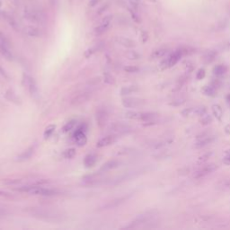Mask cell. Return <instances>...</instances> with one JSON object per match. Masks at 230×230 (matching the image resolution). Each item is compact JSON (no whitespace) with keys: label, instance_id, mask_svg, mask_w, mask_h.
Wrapping results in <instances>:
<instances>
[{"label":"cell","instance_id":"obj_53","mask_svg":"<svg viewBox=\"0 0 230 230\" xmlns=\"http://www.w3.org/2000/svg\"><path fill=\"white\" fill-rule=\"evenodd\" d=\"M20 182V180H17V181H15V182ZM9 183H14V182H10Z\"/></svg>","mask_w":230,"mask_h":230},{"label":"cell","instance_id":"obj_39","mask_svg":"<svg viewBox=\"0 0 230 230\" xmlns=\"http://www.w3.org/2000/svg\"><path fill=\"white\" fill-rule=\"evenodd\" d=\"M215 58H216V53H215L214 51H209V52H208V53L205 55V62H206V63H210L211 61L214 60Z\"/></svg>","mask_w":230,"mask_h":230},{"label":"cell","instance_id":"obj_34","mask_svg":"<svg viewBox=\"0 0 230 230\" xmlns=\"http://www.w3.org/2000/svg\"><path fill=\"white\" fill-rule=\"evenodd\" d=\"M217 188L219 189V190H228V189H230V178L221 181L218 184Z\"/></svg>","mask_w":230,"mask_h":230},{"label":"cell","instance_id":"obj_4","mask_svg":"<svg viewBox=\"0 0 230 230\" xmlns=\"http://www.w3.org/2000/svg\"><path fill=\"white\" fill-rule=\"evenodd\" d=\"M30 194L32 195H40V196H45V197H51V196H55L58 194V192L55 189H49V188H43L39 185L32 187V189L29 192Z\"/></svg>","mask_w":230,"mask_h":230},{"label":"cell","instance_id":"obj_13","mask_svg":"<svg viewBox=\"0 0 230 230\" xmlns=\"http://www.w3.org/2000/svg\"><path fill=\"white\" fill-rule=\"evenodd\" d=\"M129 198V195H126V196H122L120 198H117L115 200H112L111 202H109L108 203H106L105 205H103L102 208V209H110V208H117L119 207L121 204L124 203Z\"/></svg>","mask_w":230,"mask_h":230},{"label":"cell","instance_id":"obj_47","mask_svg":"<svg viewBox=\"0 0 230 230\" xmlns=\"http://www.w3.org/2000/svg\"><path fill=\"white\" fill-rule=\"evenodd\" d=\"M191 113H193V108H188V109H185L182 112V115L184 117L191 115Z\"/></svg>","mask_w":230,"mask_h":230},{"label":"cell","instance_id":"obj_5","mask_svg":"<svg viewBox=\"0 0 230 230\" xmlns=\"http://www.w3.org/2000/svg\"><path fill=\"white\" fill-rule=\"evenodd\" d=\"M25 16L27 20H29L31 22H33V23H43L44 20H45L44 15L41 11L35 10V9L26 11Z\"/></svg>","mask_w":230,"mask_h":230},{"label":"cell","instance_id":"obj_22","mask_svg":"<svg viewBox=\"0 0 230 230\" xmlns=\"http://www.w3.org/2000/svg\"><path fill=\"white\" fill-rule=\"evenodd\" d=\"M157 114L155 112H140V117L139 121H142L144 122H155V119L156 118Z\"/></svg>","mask_w":230,"mask_h":230},{"label":"cell","instance_id":"obj_38","mask_svg":"<svg viewBox=\"0 0 230 230\" xmlns=\"http://www.w3.org/2000/svg\"><path fill=\"white\" fill-rule=\"evenodd\" d=\"M103 81H104V83H106L108 85H114L115 84V78L112 75H110L109 73H105L103 75Z\"/></svg>","mask_w":230,"mask_h":230},{"label":"cell","instance_id":"obj_23","mask_svg":"<svg viewBox=\"0 0 230 230\" xmlns=\"http://www.w3.org/2000/svg\"><path fill=\"white\" fill-rule=\"evenodd\" d=\"M25 32L27 35L31 36V37H41L42 35V31L35 27V26H28L25 29Z\"/></svg>","mask_w":230,"mask_h":230},{"label":"cell","instance_id":"obj_15","mask_svg":"<svg viewBox=\"0 0 230 230\" xmlns=\"http://www.w3.org/2000/svg\"><path fill=\"white\" fill-rule=\"evenodd\" d=\"M216 139V137L215 136H212V135H208L205 138H202L201 139H198L197 142L195 143L194 147L195 148H204L206 146L211 144L212 142H214Z\"/></svg>","mask_w":230,"mask_h":230},{"label":"cell","instance_id":"obj_42","mask_svg":"<svg viewBox=\"0 0 230 230\" xmlns=\"http://www.w3.org/2000/svg\"><path fill=\"white\" fill-rule=\"evenodd\" d=\"M124 71L127 73H137L139 71V68L136 66H126L124 68Z\"/></svg>","mask_w":230,"mask_h":230},{"label":"cell","instance_id":"obj_25","mask_svg":"<svg viewBox=\"0 0 230 230\" xmlns=\"http://www.w3.org/2000/svg\"><path fill=\"white\" fill-rule=\"evenodd\" d=\"M211 111H212V113H213L214 117L218 122H221L222 117H223V111H222L221 106L219 104H213L211 106Z\"/></svg>","mask_w":230,"mask_h":230},{"label":"cell","instance_id":"obj_21","mask_svg":"<svg viewBox=\"0 0 230 230\" xmlns=\"http://www.w3.org/2000/svg\"><path fill=\"white\" fill-rule=\"evenodd\" d=\"M116 42L120 45H122L125 48H129L130 49V48H134L136 46L135 42H133L132 40H130L128 38H125V37H117Z\"/></svg>","mask_w":230,"mask_h":230},{"label":"cell","instance_id":"obj_2","mask_svg":"<svg viewBox=\"0 0 230 230\" xmlns=\"http://www.w3.org/2000/svg\"><path fill=\"white\" fill-rule=\"evenodd\" d=\"M157 214V211L155 210H149V211H146L140 215H138L132 222H130L128 226L124 227V229H131V228H138L140 225L142 224H146L148 222H149Z\"/></svg>","mask_w":230,"mask_h":230},{"label":"cell","instance_id":"obj_20","mask_svg":"<svg viewBox=\"0 0 230 230\" xmlns=\"http://www.w3.org/2000/svg\"><path fill=\"white\" fill-rule=\"evenodd\" d=\"M110 22H111V19L109 18V17H106L103 21H102V23L100 25H98L95 29V33L96 34V35H100V34H102L104 32H106L107 31V29L109 28V26H110Z\"/></svg>","mask_w":230,"mask_h":230},{"label":"cell","instance_id":"obj_28","mask_svg":"<svg viewBox=\"0 0 230 230\" xmlns=\"http://www.w3.org/2000/svg\"><path fill=\"white\" fill-rule=\"evenodd\" d=\"M167 52H168V50L166 48H160V49L154 51L150 58L152 59H157V58H163L164 56H165L167 54Z\"/></svg>","mask_w":230,"mask_h":230},{"label":"cell","instance_id":"obj_7","mask_svg":"<svg viewBox=\"0 0 230 230\" xmlns=\"http://www.w3.org/2000/svg\"><path fill=\"white\" fill-rule=\"evenodd\" d=\"M130 130V126L122 122H114L109 127V131L114 135H121L127 133Z\"/></svg>","mask_w":230,"mask_h":230},{"label":"cell","instance_id":"obj_48","mask_svg":"<svg viewBox=\"0 0 230 230\" xmlns=\"http://www.w3.org/2000/svg\"><path fill=\"white\" fill-rule=\"evenodd\" d=\"M184 99H179V100H175V101H173L172 102H170V105H173V106H180V105H182V104H183L184 103Z\"/></svg>","mask_w":230,"mask_h":230},{"label":"cell","instance_id":"obj_18","mask_svg":"<svg viewBox=\"0 0 230 230\" xmlns=\"http://www.w3.org/2000/svg\"><path fill=\"white\" fill-rule=\"evenodd\" d=\"M183 54H184V52H183L182 50H177V51H175V52H173V53L168 57V58H169V63H170V68L176 65V63L181 59V58L182 57Z\"/></svg>","mask_w":230,"mask_h":230},{"label":"cell","instance_id":"obj_6","mask_svg":"<svg viewBox=\"0 0 230 230\" xmlns=\"http://www.w3.org/2000/svg\"><path fill=\"white\" fill-rule=\"evenodd\" d=\"M82 180L85 184L93 185V184H99L100 182H104L105 178H104V175L102 173H95V174L85 175L82 178Z\"/></svg>","mask_w":230,"mask_h":230},{"label":"cell","instance_id":"obj_9","mask_svg":"<svg viewBox=\"0 0 230 230\" xmlns=\"http://www.w3.org/2000/svg\"><path fill=\"white\" fill-rule=\"evenodd\" d=\"M218 168V165H215V164H208L207 165H205L203 167H202L201 169H199L193 175V177L195 179H201V178H203L206 175L211 174L212 172H214L215 170H217Z\"/></svg>","mask_w":230,"mask_h":230},{"label":"cell","instance_id":"obj_11","mask_svg":"<svg viewBox=\"0 0 230 230\" xmlns=\"http://www.w3.org/2000/svg\"><path fill=\"white\" fill-rule=\"evenodd\" d=\"M95 118H96V122H97V124H98L99 128H104L105 125L107 124L108 119H109L108 112H107L106 110H104V109H99V110L96 112Z\"/></svg>","mask_w":230,"mask_h":230},{"label":"cell","instance_id":"obj_10","mask_svg":"<svg viewBox=\"0 0 230 230\" xmlns=\"http://www.w3.org/2000/svg\"><path fill=\"white\" fill-rule=\"evenodd\" d=\"M122 103L125 108H138L142 106L145 103V101L138 97H124Z\"/></svg>","mask_w":230,"mask_h":230},{"label":"cell","instance_id":"obj_45","mask_svg":"<svg viewBox=\"0 0 230 230\" xmlns=\"http://www.w3.org/2000/svg\"><path fill=\"white\" fill-rule=\"evenodd\" d=\"M0 44H3V45H5L7 47H9V42L8 40L6 39V37L0 32Z\"/></svg>","mask_w":230,"mask_h":230},{"label":"cell","instance_id":"obj_1","mask_svg":"<svg viewBox=\"0 0 230 230\" xmlns=\"http://www.w3.org/2000/svg\"><path fill=\"white\" fill-rule=\"evenodd\" d=\"M32 217H34L38 219L48 221V222H58L62 220V215L56 211L50 209H44L41 208H31L27 210Z\"/></svg>","mask_w":230,"mask_h":230},{"label":"cell","instance_id":"obj_40","mask_svg":"<svg viewBox=\"0 0 230 230\" xmlns=\"http://www.w3.org/2000/svg\"><path fill=\"white\" fill-rule=\"evenodd\" d=\"M211 155H212V152H208V153H206L204 154V155H201V156L198 158L197 163H198V164H203V163H205L206 161H208V160L210 158Z\"/></svg>","mask_w":230,"mask_h":230},{"label":"cell","instance_id":"obj_36","mask_svg":"<svg viewBox=\"0 0 230 230\" xmlns=\"http://www.w3.org/2000/svg\"><path fill=\"white\" fill-rule=\"evenodd\" d=\"M193 113L202 117V116H203L204 114L207 113V109H206L205 106H200V107L194 108L193 109Z\"/></svg>","mask_w":230,"mask_h":230},{"label":"cell","instance_id":"obj_27","mask_svg":"<svg viewBox=\"0 0 230 230\" xmlns=\"http://www.w3.org/2000/svg\"><path fill=\"white\" fill-rule=\"evenodd\" d=\"M33 151H34V148L33 147H30L28 149H26L25 151H24L22 154H20L16 158V160L17 161H25V160H27V159H29L32 155V154H33Z\"/></svg>","mask_w":230,"mask_h":230},{"label":"cell","instance_id":"obj_16","mask_svg":"<svg viewBox=\"0 0 230 230\" xmlns=\"http://www.w3.org/2000/svg\"><path fill=\"white\" fill-rule=\"evenodd\" d=\"M5 98L7 101L14 102L15 104H17V105H20L22 103L21 98L19 96H17L16 94L13 90H11V89H8V90L5 91Z\"/></svg>","mask_w":230,"mask_h":230},{"label":"cell","instance_id":"obj_32","mask_svg":"<svg viewBox=\"0 0 230 230\" xmlns=\"http://www.w3.org/2000/svg\"><path fill=\"white\" fill-rule=\"evenodd\" d=\"M76 124H77V121L76 120H71V121H69V122H68L64 126H63V128H62V131L63 132H68V131H70L71 129H73L74 127L76 126Z\"/></svg>","mask_w":230,"mask_h":230},{"label":"cell","instance_id":"obj_19","mask_svg":"<svg viewBox=\"0 0 230 230\" xmlns=\"http://www.w3.org/2000/svg\"><path fill=\"white\" fill-rule=\"evenodd\" d=\"M75 140H76V143L77 144V146L79 147H83L86 144L87 142V138L85 137V134L83 132V130H80V129H77L75 133Z\"/></svg>","mask_w":230,"mask_h":230},{"label":"cell","instance_id":"obj_37","mask_svg":"<svg viewBox=\"0 0 230 230\" xmlns=\"http://www.w3.org/2000/svg\"><path fill=\"white\" fill-rule=\"evenodd\" d=\"M75 155H76V149L75 148H68V149H67L63 152V156L65 158H68V159L73 158Z\"/></svg>","mask_w":230,"mask_h":230},{"label":"cell","instance_id":"obj_8","mask_svg":"<svg viewBox=\"0 0 230 230\" xmlns=\"http://www.w3.org/2000/svg\"><path fill=\"white\" fill-rule=\"evenodd\" d=\"M23 84L28 87V90L32 96L37 95L38 87H37V84H36L33 77H32L27 74H24L23 75Z\"/></svg>","mask_w":230,"mask_h":230},{"label":"cell","instance_id":"obj_35","mask_svg":"<svg viewBox=\"0 0 230 230\" xmlns=\"http://www.w3.org/2000/svg\"><path fill=\"white\" fill-rule=\"evenodd\" d=\"M200 122H201V124L202 125H208V124H210L211 122H212V117L209 115V114H204L203 116H202V118H201V120H200Z\"/></svg>","mask_w":230,"mask_h":230},{"label":"cell","instance_id":"obj_26","mask_svg":"<svg viewBox=\"0 0 230 230\" xmlns=\"http://www.w3.org/2000/svg\"><path fill=\"white\" fill-rule=\"evenodd\" d=\"M138 87L136 86V85L123 86V87L121 88L120 95H121L122 96H127V95H131L132 93H135V92H138Z\"/></svg>","mask_w":230,"mask_h":230},{"label":"cell","instance_id":"obj_33","mask_svg":"<svg viewBox=\"0 0 230 230\" xmlns=\"http://www.w3.org/2000/svg\"><path fill=\"white\" fill-rule=\"evenodd\" d=\"M125 117L129 119V120H139L140 112H139L129 111V112H127L125 113Z\"/></svg>","mask_w":230,"mask_h":230},{"label":"cell","instance_id":"obj_52","mask_svg":"<svg viewBox=\"0 0 230 230\" xmlns=\"http://www.w3.org/2000/svg\"><path fill=\"white\" fill-rule=\"evenodd\" d=\"M98 2H99V0H90V2H89V5L94 6V5H95Z\"/></svg>","mask_w":230,"mask_h":230},{"label":"cell","instance_id":"obj_29","mask_svg":"<svg viewBox=\"0 0 230 230\" xmlns=\"http://www.w3.org/2000/svg\"><path fill=\"white\" fill-rule=\"evenodd\" d=\"M202 93L206 96L213 97L216 95V89L213 85H205L202 88Z\"/></svg>","mask_w":230,"mask_h":230},{"label":"cell","instance_id":"obj_17","mask_svg":"<svg viewBox=\"0 0 230 230\" xmlns=\"http://www.w3.org/2000/svg\"><path fill=\"white\" fill-rule=\"evenodd\" d=\"M97 162V155L95 154H88L84 158V165L85 168L93 167Z\"/></svg>","mask_w":230,"mask_h":230},{"label":"cell","instance_id":"obj_43","mask_svg":"<svg viewBox=\"0 0 230 230\" xmlns=\"http://www.w3.org/2000/svg\"><path fill=\"white\" fill-rule=\"evenodd\" d=\"M127 57L129 59H138V58H140V55L138 52L134 51H128L127 53Z\"/></svg>","mask_w":230,"mask_h":230},{"label":"cell","instance_id":"obj_31","mask_svg":"<svg viewBox=\"0 0 230 230\" xmlns=\"http://www.w3.org/2000/svg\"><path fill=\"white\" fill-rule=\"evenodd\" d=\"M55 128H56V126L53 125V124H51L49 126H47L45 128V130L43 132V137H44V139H49L52 136V134L54 133L55 131Z\"/></svg>","mask_w":230,"mask_h":230},{"label":"cell","instance_id":"obj_50","mask_svg":"<svg viewBox=\"0 0 230 230\" xmlns=\"http://www.w3.org/2000/svg\"><path fill=\"white\" fill-rule=\"evenodd\" d=\"M0 75L2 76V77H5L6 79H8V75L6 74V72L5 71V69L0 66Z\"/></svg>","mask_w":230,"mask_h":230},{"label":"cell","instance_id":"obj_3","mask_svg":"<svg viewBox=\"0 0 230 230\" xmlns=\"http://www.w3.org/2000/svg\"><path fill=\"white\" fill-rule=\"evenodd\" d=\"M92 96H93V91H91V90L83 91L80 94L75 95L71 99L70 103L73 106H78V105H81V104L86 102L87 101H89L92 98Z\"/></svg>","mask_w":230,"mask_h":230},{"label":"cell","instance_id":"obj_24","mask_svg":"<svg viewBox=\"0 0 230 230\" xmlns=\"http://www.w3.org/2000/svg\"><path fill=\"white\" fill-rule=\"evenodd\" d=\"M0 54L8 61H12L14 59V56L12 54V52L10 51L9 47L0 44Z\"/></svg>","mask_w":230,"mask_h":230},{"label":"cell","instance_id":"obj_44","mask_svg":"<svg viewBox=\"0 0 230 230\" xmlns=\"http://www.w3.org/2000/svg\"><path fill=\"white\" fill-rule=\"evenodd\" d=\"M223 164L226 165H230V149L225 152V156L223 158Z\"/></svg>","mask_w":230,"mask_h":230},{"label":"cell","instance_id":"obj_30","mask_svg":"<svg viewBox=\"0 0 230 230\" xmlns=\"http://www.w3.org/2000/svg\"><path fill=\"white\" fill-rule=\"evenodd\" d=\"M227 72V68L224 65H218L213 68V74L217 77H221Z\"/></svg>","mask_w":230,"mask_h":230},{"label":"cell","instance_id":"obj_14","mask_svg":"<svg viewBox=\"0 0 230 230\" xmlns=\"http://www.w3.org/2000/svg\"><path fill=\"white\" fill-rule=\"evenodd\" d=\"M121 164H122V162L120 160L112 159V160H109V161L105 162L104 164H102L100 170H101V172H107V171H110V170L119 167L121 165Z\"/></svg>","mask_w":230,"mask_h":230},{"label":"cell","instance_id":"obj_51","mask_svg":"<svg viewBox=\"0 0 230 230\" xmlns=\"http://www.w3.org/2000/svg\"><path fill=\"white\" fill-rule=\"evenodd\" d=\"M7 215V211L4 208H0V218H4Z\"/></svg>","mask_w":230,"mask_h":230},{"label":"cell","instance_id":"obj_46","mask_svg":"<svg viewBox=\"0 0 230 230\" xmlns=\"http://www.w3.org/2000/svg\"><path fill=\"white\" fill-rule=\"evenodd\" d=\"M205 75H206V72H205L204 68H200L197 72V75H196V78L198 80H201V79H203L205 77Z\"/></svg>","mask_w":230,"mask_h":230},{"label":"cell","instance_id":"obj_12","mask_svg":"<svg viewBox=\"0 0 230 230\" xmlns=\"http://www.w3.org/2000/svg\"><path fill=\"white\" fill-rule=\"evenodd\" d=\"M116 141V135L114 134H110L107 135L105 137L102 138L101 139H99L96 143V147L101 148H104V147H108L112 144H113Z\"/></svg>","mask_w":230,"mask_h":230},{"label":"cell","instance_id":"obj_41","mask_svg":"<svg viewBox=\"0 0 230 230\" xmlns=\"http://www.w3.org/2000/svg\"><path fill=\"white\" fill-rule=\"evenodd\" d=\"M159 68H160V69H161V70H165L166 68H170L169 58H166L163 59V60L160 62V64H159Z\"/></svg>","mask_w":230,"mask_h":230},{"label":"cell","instance_id":"obj_54","mask_svg":"<svg viewBox=\"0 0 230 230\" xmlns=\"http://www.w3.org/2000/svg\"><path fill=\"white\" fill-rule=\"evenodd\" d=\"M0 6H1V1H0Z\"/></svg>","mask_w":230,"mask_h":230},{"label":"cell","instance_id":"obj_49","mask_svg":"<svg viewBox=\"0 0 230 230\" xmlns=\"http://www.w3.org/2000/svg\"><path fill=\"white\" fill-rule=\"evenodd\" d=\"M129 4L133 6V7H138L139 5L140 1L139 0H128Z\"/></svg>","mask_w":230,"mask_h":230}]
</instances>
